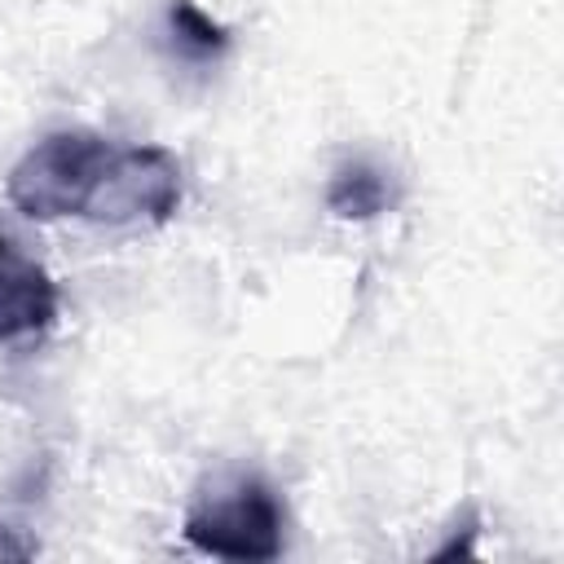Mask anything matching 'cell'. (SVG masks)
Returning a JSON list of instances; mask_svg holds the SVG:
<instances>
[{
    "mask_svg": "<svg viewBox=\"0 0 564 564\" xmlns=\"http://www.w3.org/2000/svg\"><path fill=\"white\" fill-rule=\"evenodd\" d=\"M110 141L97 132H53L18 159L9 172V203L31 220L84 216L88 194L110 159Z\"/></svg>",
    "mask_w": 564,
    "mask_h": 564,
    "instance_id": "obj_1",
    "label": "cell"
},
{
    "mask_svg": "<svg viewBox=\"0 0 564 564\" xmlns=\"http://www.w3.org/2000/svg\"><path fill=\"white\" fill-rule=\"evenodd\" d=\"M286 511L260 476H242L220 494H203L185 516V542L216 560H278Z\"/></svg>",
    "mask_w": 564,
    "mask_h": 564,
    "instance_id": "obj_2",
    "label": "cell"
},
{
    "mask_svg": "<svg viewBox=\"0 0 564 564\" xmlns=\"http://www.w3.org/2000/svg\"><path fill=\"white\" fill-rule=\"evenodd\" d=\"M181 207V159L163 145L110 150L84 220L97 225H163Z\"/></svg>",
    "mask_w": 564,
    "mask_h": 564,
    "instance_id": "obj_3",
    "label": "cell"
},
{
    "mask_svg": "<svg viewBox=\"0 0 564 564\" xmlns=\"http://www.w3.org/2000/svg\"><path fill=\"white\" fill-rule=\"evenodd\" d=\"M57 282L26 256H18L9 242L0 251V344L40 335L57 317Z\"/></svg>",
    "mask_w": 564,
    "mask_h": 564,
    "instance_id": "obj_4",
    "label": "cell"
},
{
    "mask_svg": "<svg viewBox=\"0 0 564 564\" xmlns=\"http://www.w3.org/2000/svg\"><path fill=\"white\" fill-rule=\"evenodd\" d=\"M167 35L185 62H216L229 48V26H220L194 0H167Z\"/></svg>",
    "mask_w": 564,
    "mask_h": 564,
    "instance_id": "obj_5",
    "label": "cell"
},
{
    "mask_svg": "<svg viewBox=\"0 0 564 564\" xmlns=\"http://www.w3.org/2000/svg\"><path fill=\"white\" fill-rule=\"evenodd\" d=\"M326 207L339 220H375L388 207V185L370 163H348L326 185Z\"/></svg>",
    "mask_w": 564,
    "mask_h": 564,
    "instance_id": "obj_6",
    "label": "cell"
},
{
    "mask_svg": "<svg viewBox=\"0 0 564 564\" xmlns=\"http://www.w3.org/2000/svg\"><path fill=\"white\" fill-rule=\"evenodd\" d=\"M476 533H480V520H476V511H467L463 516V533H454L445 546H436L432 551V560H454V555H476Z\"/></svg>",
    "mask_w": 564,
    "mask_h": 564,
    "instance_id": "obj_7",
    "label": "cell"
},
{
    "mask_svg": "<svg viewBox=\"0 0 564 564\" xmlns=\"http://www.w3.org/2000/svg\"><path fill=\"white\" fill-rule=\"evenodd\" d=\"M40 546L31 542V538H18V529H9L4 520H0V560H31Z\"/></svg>",
    "mask_w": 564,
    "mask_h": 564,
    "instance_id": "obj_8",
    "label": "cell"
}]
</instances>
